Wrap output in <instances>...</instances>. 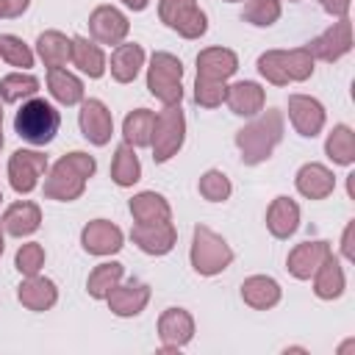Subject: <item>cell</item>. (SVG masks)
<instances>
[{
	"label": "cell",
	"instance_id": "obj_23",
	"mask_svg": "<svg viewBox=\"0 0 355 355\" xmlns=\"http://www.w3.org/2000/svg\"><path fill=\"white\" fill-rule=\"evenodd\" d=\"M17 297L28 311H50L55 305V300H58V288H55V283L50 277L31 275V277H25L19 283Z\"/></svg>",
	"mask_w": 355,
	"mask_h": 355
},
{
	"label": "cell",
	"instance_id": "obj_45",
	"mask_svg": "<svg viewBox=\"0 0 355 355\" xmlns=\"http://www.w3.org/2000/svg\"><path fill=\"white\" fill-rule=\"evenodd\" d=\"M122 3H125V6H128V8H133V11H144V8H147V3H150V0H122Z\"/></svg>",
	"mask_w": 355,
	"mask_h": 355
},
{
	"label": "cell",
	"instance_id": "obj_19",
	"mask_svg": "<svg viewBox=\"0 0 355 355\" xmlns=\"http://www.w3.org/2000/svg\"><path fill=\"white\" fill-rule=\"evenodd\" d=\"M294 186H297V191L302 194V197H308V200H324V197H330L333 194V189H336V178H333V172L324 166V164H305V166H300V172H297V178H294Z\"/></svg>",
	"mask_w": 355,
	"mask_h": 355
},
{
	"label": "cell",
	"instance_id": "obj_38",
	"mask_svg": "<svg viewBox=\"0 0 355 355\" xmlns=\"http://www.w3.org/2000/svg\"><path fill=\"white\" fill-rule=\"evenodd\" d=\"M0 58L8 61L11 67H33V50L14 33H0Z\"/></svg>",
	"mask_w": 355,
	"mask_h": 355
},
{
	"label": "cell",
	"instance_id": "obj_46",
	"mask_svg": "<svg viewBox=\"0 0 355 355\" xmlns=\"http://www.w3.org/2000/svg\"><path fill=\"white\" fill-rule=\"evenodd\" d=\"M3 247H6V239H3V230H0V255H3Z\"/></svg>",
	"mask_w": 355,
	"mask_h": 355
},
{
	"label": "cell",
	"instance_id": "obj_26",
	"mask_svg": "<svg viewBox=\"0 0 355 355\" xmlns=\"http://www.w3.org/2000/svg\"><path fill=\"white\" fill-rule=\"evenodd\" d=\"M144 67V47L130 42V44H116L111 53V78L116 83H130L136 80L139 69Z\"/></svg>",
	"mask_w": 355,
	"mask_h": 355
},
{
	"label": "cell",
	"instance_id": "obj_28",
	"mask_svg": "<svg viewBox=\"0 0 355 355\" xmlns=\"http://www.w3.org/2000/svg\"><path fill=\"white\" fill-rule=\"evenodd\" d=\"M72 64L89 78H103L105 53L100 50L97 42H89L86 36H72Z\"/></svg>",
	"mask_w": 355,
	"mask_h": 355
},
{
	"label": "cell",
	"instance_id": "obj_20",
	"mask_svg": "<svg viewBox=\"0 0 355 355\" xmlns=\"http://www.w3.org/2000/svg\"><path fill=\"white\" fill-rule=\"evenodd\" d=\"M239 69V55L227 47H205L197 53V78L227 80Z\"/></svg>",
	"mask_w": 355,
	"mask_h": 355
},
{
	"label": "cell",
	"instance_id": "obj_4",
	"mask_svg": "<svg viewBox=\"0 0 355 355\" xmlns=\"http://www.w3.org/2000/svg\"><path fill=\"white\" fill-rule=\"evenodd\" d=\"M58 125H61V114L42 97L25 100L22 108L14 116L17 136L22 141H28V144H36V147L50 144L55 139V133H58Z\"/></svg>",
	"mask_w": 355,
	"mask_h": 355
},
{
	"label": "cell",
	"instance_id": "obj_17",
	"mask_svg": "<svg viewBox=\"0 0 355 355\" xmlns=\"http://www.w3.org/2000/svg\"><path fill=\"white\" fill-rule=\"evenodd\" d=\"M122 230L108 219H94L80 230V244L89 255H114L122 250Z\"/></svg>",
	"mask_w": 355,
	"mask_h": 355
},
{
	"label": "cell",
	"instance_id": "obj_33",
	"mask_svg": "<svg viewBox=\"0 0 355 355\" xmlns=\"http://www.w3.org/2000/svg\"><path fill=\"white\" fill-rule=\"evenodd\" d=\"M141 178V164H139V155L136 150L122 141L116 150H114V161H111V180L116 186H133L136 180Z\"/></svg>",
	"mask_w": 355,
	"mask_h": 355
},
{
	"label": "cell",
	"instance_id": "obj_13",
	"mask_svg": "<svg viewBox=\"0 0 355 355\" xmlns=\"http://www.w3.org/2000/svg\"><path fill=\"white\" fill-rule=\"evenodd\" d=\"M108 308L111 313L122 316V319H130V316H139L144 311V305L150 302V286L139 277H130V280H119L111 291H108Z\"/></svg>",
	"mask_w": 355,
	"mask_h": 355
},
{
	"label": "cell",
	"instance_id": "obj_14",
	"mask_svg": "<svg viewBox=\"0 0 355 355\" xmlns=\"http://www.w3.org/2000/svg\"><path fill=\"white\" fill-rule=\"evenodd\" d=\"M194 336V319L186 308H166L158 316V338L164 352H178Z\"/></svg>",
	"mask_w": 355,
	"mask_h": 355
},
{
	"label": "cell",
	"instance_id": "obj_27",
	"mask_svg": "<svg viewBox=\"0 0 355 355\" xmlns=\"http://www.w3.org/2000/svg\"><path fill=\"white\" fill-rule=\"evenodd\" d=\"M344 286H347L344 269H341L338 258L330 252V255L324 258V263L313 272V294H316L319 300H336V297L344 294Z\"/></svg>",
	"mask_w": 355,
	"mask_h": 355
},
{
	"label": "cell",
	"instance_id": "obj_32",
	"mask_svg": "<svg viewBox=\"0 0 355 355\" xmlns=\"http://www.w3.org/2000/svg\"><path fill=\"white\" fill-rule=\"evenodd\" d=\"M153 128H155V114L150 108H136L125 116L122 122V136L130 147H150L153 141Z\"/></svg>",
	"mask_w": 355,
	"mask_h": 355
},
{
	"label": "cell",
	"instance_id": "obj_36",
	"mask_svg": "<svg viewBox=\"0 0 355 355\" xmlns=\"http://www.w3.org/2000/svg\"><path fill=\"white\" fill-rule=\"evenodd\" d=\"M36 92H39V78L31 72H11V75L0 78V100L3 103L31 100Z\"/></svg>",
	"mask_w": 355,
	"mask_h": 355
},
{
	"label": "cell",
	"instance_id": "obj_39",
	"mask_svg": "<svg viewBox=\"0 0 355 355\" xmlns=\"http://www.w3.org/2000/svg\"><path fill=\"white\" fill-rule=\"evenodd\" d=\"M197 189H200V194H202L208 202H225V200L230 197V191H233L227 175L219 172V169H208V172L200 178Z\"/></svg>",
	"mask_w": 355,
	"mask_h": 355
},
{
	"label": "cell",
	"instance_id": "obj_8",
	"mask_svg": "<svg viewBox=\"0 0 355 355\" xmlns=\"http://www.w3.org/2000/svg\"><path fill=\"white\" fill-rule=\"evenodd\" d=\"M158 17L183 39H200L208 31V17L197 0H158Z\"/></svg>",
	"mask_w": 355,
	"mask_h": 355
},
{
	"label": "cell",
	"instance_id": "obj_41",
	"mask_svg": "<svg viewBox=\"0 0 355 355\" xmlns=\"http://www.w3.org/2000/svg\"><path fill=\"white\" fill-rule=\"evenodd\" d=\"M227 86L225 80H211V78H197L194 80V103L202 108H216L225 103Z\"/></svg>",
	"mask_w": 355,
	"mask_h": 355
},
{
	"label": "cell",
	"instance_id": "obj_31",
	"mask_svg": "<svg viewBox=\"0 0 355 355\" xmlns=\"http://www.w3.org/2000/svg\"><path fill=\"white\" fill-rule=\"evenodd\" d=\"M130 214L136 222H169L172 219V208L158 191H139L130 200Z\"/></svg>",
	"mask_w": 355,
	"mask_h": 355
},
{
	"label": "cell",
	"instance_id": "obj_16",
	"mask_svg": "<svg viewBox=\"0 0 355 355\" xmlns=\"http://www.w3.org/2000/svg\"><path fill=\"white\" fill-rule=\"evenodd\" d=\"M288 119H291V125H294V130L300 136L313 139L324 128V105L316 97L291 94L288 97Z\"/></svg>",
	"mask_w": 355,
	"mask_h": 355
},
{
	"label": "cell",
	"instance_id": "obj_5",
	"mask_svg": "<svg viewBox=\"0 0 355 355\" xmlns=\"http://www.w3.org/2000/svg\"><path fill=\"white\" fill-rule=\"evenodd\" d=\"M183 64L172 53H153L147 67V92L164 105H180L183 100Z\"/></svg>",
	"mask_w": 355,
	"mask_h": 355
},
{
	"label": "cell",
	"instance_id": "obj_15",
	"mask_svg": "<svg viewBox=\"0 0 355 355\" xmlns=\"http://www.w3.org/2000/svg\"><path fill=\"white\" fill-rule=\"evenodd\" d=\"M130 241L147 255H166L178 241V230L172 222H136L130 227Z\"/></svg>",
	"mask_w": 355,
	"mask_h": 355
},
{
	"label": "cell",
	"instance_id": "obj_6",
	"mask_svg": "<svg viewBox=\"0 0 355 355\" xmlns=\"http://www.w3.org/2000/svg\"><path fill=\"white\" fill-rule=\"evenodd\" d=\"M189 258H191V266H194L197 275L214 277V275H219V272H225V269L230 266L233 250L227 247V241H225L219 233H214V230L205 227V225H197V227H194V239H191V252H189Z\"/></svg>",
	"mask_w": 355,
	"mask_h": 355
},
{
	"label": "cell",
	"instance_id": "obj_50",
	"mask_svg": "<svg viewBox=\"0 0 355 355\" xmlns=\"http://www.w3.org/2000/svg\"><path fill=\"white\" fill-rule=\"evenodd\" d=\"M0 200H3V194H0Z\"/></svg>",
	"mask_w": 355,
	"mask_h": 355
},
{
	"label": "cell",
	"instance_id": "obj_37",
	"mask_svg": "<svg viewBox=\"0 0 355 355\" xmlns=\"http://www.w3.org/2000/svg\"><path fill=\"white\" fill-rule=\"evenodd\" d=\"M241 19L255 28H269L280 19V0H247Z\"/></svg>",
	"mask_w": 355,
	"mask_h": 355
},
{
	"label": "cell",
	"instance_id": "obj_43",
	"mask_svg": "<svg viewBox=\"0 0 355 355\" xmlns=\"http://www.w3.org/2000/svg\"><path fill=\"white\" fill-rule=\"evenodd\" d=\"M322 3V8L330 14V17H347L349 14V6H352V0H319Z\"/></svg>",
	"mask_w": 355,
	"mask_h": 355
},
{
	"label": "cell",
	"instance_id": "obj_44",
	"mask_svg": "<svg viewBox=\"0 0 355 355\" xmlns=\"http://www.w3.org/2000/svg\"><path fill=\"white\" fill-rule=\"evenodd\" d=\"M352 222L347 225V230H344V239H341V250H344V258L347 261H355V252H352Z\"/></svg>",
	"mask_w": 355,
	"mask_h": 355
},
{
	"label": "cell",
	"instance_id": "obj_7",
	"mask_svg": "<svg viewBox=\"0 0 355 355\" xmlns=\"http://www.w3.org/2000/svg\"><path fill=\"white\" fill-rule=\"evenodd\" d=\"M186 139V116L180 105H166L158 116H155V128H153V161L155 164H166L172 155H178V150L183 147Z\"/></svg>",
	"mask_w": 355,
	"mask_h": 355
},
{
	"label": "cell",
	"instance_id": "obj_35",
	"mask_svg": "<svg viewBox=\"0 0 355 355\" xmlns=\"http://www.w3.org/2000/svg\"><path fill=\"white\" fill-rule=\"evenodd\" d=\"M122 275H125V266H122L119 261H105V263L94 266L92 275H89V280H86V291H89V297H94V300H105L108 291L122 280Z\"/></svg>",
	"mask_w": 355,
	"mask_h": 355
},
{
	"label": "cell",
	"instance_id": "obj_3",
	"mask_svg": "<svg viewBox=\"0 0 355 355\" xmlns=\"http://www.w3.org/2000/svg\"><path fill=\"white\" fill-rule=\"evenodd\" d=\"M313 55L305 47L294 50H266L258 55V72L275 86H288L297 80H308L313 75Z\"/></svg>",
	"mask_w": 355,
	"mask_h": 355
},
{
	"label": "cell",
	"instance_id": "obj_9",
	"mask_svg": "<svg viewBox=\"0 0 355 355\" xmlns=\"http://www.w3.org/2000/svg\"><path fill=\"white\" fill-rule=\"evenodd\" d=\"M47 172V155L36 150H14L8 158V183L17 194H31Z\"/></svg>",
	"mask_w": 355,
	"mask_h": 355
},
{
	"label": "cell",
	"instance_id": "obj_12",
	"mask_svg": "<svg viewBox=\"0 0 355 355\" xmlns=\"http://www.w3.org/2000/svg\"><path fill=\"white\" fill-rule=\"evenodd\" d=\"M130 31L128 17L114 6H97L89 14V33L97 44H122Z\"/></svg>",
	"mask_w": 355,
	"mask_h": 355
},
{
	"label": "cell",
	"instance_id": "obj_49",
	"mask_svg": "<svg viewBox=\"0 0 355 355\" xmlns=\"http://www.w3.org/2000/svg\"><path fill=\"white\" fill-rule=\"evenodd\" d=\"M227 3H239V0H227Z\"/></svg>",
	"mask_w": 355,
	"mask_h": 355
},
{
	"label": "cell",
	"instance_id": "obj_1",
	"mask_svg": "<svg viewBox=\"0 0 355 355\" xmlns=\"http://www.w3.org/2000/svg\"><path fill=\"white\" fill-rule=\"evenodd\" d=\"M94 169H97V161L83 150L61 155L44 178V197L58 200V202L78 200L86 189V180L94 175Z\"/></svg>",
	"mask_w": 355,
	"mask_h": 355
},
{
	"label": "cell",
	"instance_id": "obj_18",
	"mask_svg": "<svg viewBox=\"0 0 355 355\" xmlns=\"http://www.w3.org/2000/svg\"><path fill=\"white\" fill-rule=\"evenodd\" d=\"M330 252H333V250H330L327 241H302V244H297V247L288 252L286 269H288V275L297 277V280H311L313 272L324 263V258H327Z\"/></svg>",
	"mask_w": 355,
	"mask_h": 355
},
{
	"label": "cell",
	"instance_id": "obj_34",
	"mask_svg": "<svg viewBox=\"0 0 355 355\" xmlns=\"http://www.w3.org/2000/svg\"><path fill=\"white\" fill-rule=\"evenodd\" d=\"M324 153L333 164L338 166H349L355 161V133L349 125H336L330 133H327V141H324Z\"/></svg>",
	"mask_w": 355,
	"mask_h": 355
},
{
	"label": "cell",
	"instance_id": "obj_10",
	"mask_svg": "<svg viewBox=\"0 0 355 355\" xmlns=\"http://www.w3.org/2000/svg\"><path fill=\"white\" fill-rule=\"evenodd\" d=\"M305 50L313 58L327 61V64H333L341 55H347L352 50V22H349V17H341L338 22H333L324 33H319L313 42H308Z\"/></svg>",
	"mask_w": 355,
	"mask_h": 355
},
{
	"label": "cell",
	"instance_id": "obj_29",
	"mask_svg": "<svg viewBox=\"0 0 355 355\" xmlns=\"http://www.w3.org/2000/svg\"><path fill=\"white\" fill-rule=\"evenodd\" d=\"M36 53L44 67H64L72 61V39H67L61 31H44L36 39Z\"/></svg>",
	"mask_w": 355,
	"mask_h": 355
},
{
	"label": "cell",
	"instance_id": "obj_11",
	"mask_svg": "<svg viewBox=\"0 0 355 355\" xmlns=\"http://www.w3.org/2000/svg\"><path fill=\"white\" fill-rule=\"evenodd\" d=\"M78 125H80V133L86 141L103 147L111 141L114 136V119H111V111L105 108L103 100H80V111H78Z\"/></svg>",
	"mask_w": 355,
	"mask_h": 355
},
{
	"label": "cell",
	"instance_id": "obj_25",
	"mask_svg": "<svg viewBox=\"0 0 355 355\" xmlns=\"http://www.w3.org/2000/svg\"><path fill=\"white\" fill-rule=\"evenodd\" d=\"M241 300L255 311H269L280 302V286L266 275H252L241 283Z\"/></svg>",
	"mask_w": 355,
	"mask_h": 355
},
{
	"label": "cell",
	"instance_id": "obj_42",
	"mask_svg": "<svg viewBox=\"0 0 355 355\" xmlns=\"http://www.w3.org/2000/svg\"><path fill=\"white\" fill-rule=\"evenodd\" d=\"M31 0H0V19H14L28 11Z\"/></svg>",
	"mask_w": 355,
	"mask_h": 355
},
{
	"label": "cell",
	"instance_id": "obj_21",
	"mask_svg": "<svg viewBox=\"0 0 355 355\" xmlns=\"http://www.w3.org/2000/svg\"><path fill=\"white\" fill-rule=\"evenodd\" d=\"M225 103L236 116H255V114L263 111L266 94L255 80H239V83L227 86Z\"/></svg>",
	"mask_w": 355,
	"mask_h": 355
},
{
	"label": "cell",
	"instance_id": "obj_30",
	"mask_svg": "<svg viewBox=\"0 0 355 355\" xmlns=\"http://www.w3.org/2000/svg\"><path fill=\"white\" fill-rule=\"evenodd\" d=\"M47 89H50L53 100L61 103V105H78L83 100V83L61 67L47 69Z\"/></svg>",
	"mask_w": 355,
	"mask_h": 355
},
{
	"label": "cell",
	"instance_id": "obj_40",
	"mask_svg": "<svg viewBox=\"0 0 355 355\" xmlns=\"http://www.w3.org/2000/svg\"><path fill=\"white\" fill-rule=\"evenodd\" d=\"M14 266L22 277H31V275H39L42 266H44V247L39 241H28L17 250L14 255Z\"/></svg>",
	"mask_w": 355,
	"mask_h": 355
},
{
	"label": "cell",
	"instance_id": "obj_24",
	"mask_svg": "<svg viewBox=\"0 0 355 355\" xmlns=\"http://www.w3.org/2000/svg\"><path fill=\"white\" fill-rule=\"evenodd\" d=\"M266 227L275 239H288L300 227V205L291 197H275L266 208Z\"/></svg>",
	"mask_w": 355,
	"mask_h": 355
},
{
	"label": "cell",
	"instance_id": "obj_2",
	"mask_svg": "<svg viewBox=\"0 0 355 355\" xmlns=\"http://www.w3.org/2000/svg\"><path fill=\"white\" fill-rule=\"evenodd\" d=\"M283 114L277 108H266L261 116L247 122L241 130H236V147L241 153V161L247 166L263 164L275 147L283 141Z\"/></svg>",
	"mask_w": 355,
	"mask_h": 355
},
{
	"label": "cell",
	"instance_id": "obj_47",
	"mask_svg": "<svg viewBox=\"0 0 355 355\" xmlns=\"http://www.w3.org/2000/svg\"><path fill=\"white\" fill-rule=\"evenodd\" d=\"M0 147H3V125H0Z\"/></svg>",
	"mask_w": 355,
	"mask_h": 355
},
{
	"label": "cell",
	"instance_id": "obj_48",
	"mask_svg": "<svg viewBox=\"0 0 355 355\" xmlns=\"http://www.w3.org/2000/svg\"><path fill=\"white\" fill-rule=\"evenodd\" d=\"M0 125H3V105H0Z\"/></svg>",
	"mask_w": 355,
	"mask_h": 355
},
{
	"label": "cell",
	"instance_id": "obj_22",
	"mask_svg": "<svg viewBox=\"0 0 355 355\" xmlns=\"http://www.w3.org/2000/svg\"><path fill=\"white\" fill-rule=\"evenodd\" d=\"M39 225H42V211H39V205L31 202V200H17V202H11V205L6 208V214H3V230H6L8 236H17V239L36 233Z\"/></svg>",
	"mask_w": 355,
	"mask_h": 355
}]
</instances>
